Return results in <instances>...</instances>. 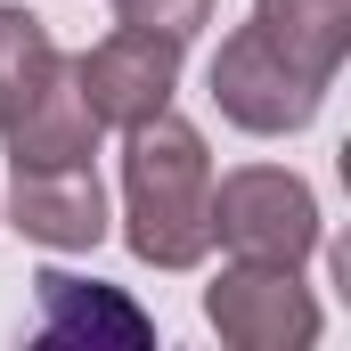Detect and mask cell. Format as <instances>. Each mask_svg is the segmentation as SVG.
<instances>
[{"label":"cell","mask_w":351,"mask_h":351,"mask_svg":"<svg viewBox=\"0 0 351 351\" xmlns=\"http://www.w3.org/2000/svg\"><path fill=\"white\" fill-rule=\"evenodd\" d=\"M123 245L147 269H196L213 254V156L172 106L123 131Z\"/></svg>","instance_id":"obj_1"},{"label":"cell","mask_w":351,"mask_h":351,"mask_svg":"<svg viewBox=\"0 0 351 351\" xmlns=\"http://www.w3.org/2000/svg\"><path fill=\"white\" fill-rule=\"evenodd\" d=\"M213 245L229 262H278L302 269L319 254V196L286 164H237L213 188Z\"/></svg>","instance_id":"obj_2"},{"label":"cell","mask_w":351,"mask_h":351,"mask_svg":"<svg viewBox=\"0 0 351 351\" xmlns=\"http://www.w3.org/2000/svg\"><path fill=\"white\" fill-rule=\"evenodd\" d=\"M213 106L221 123L254 131V139H286V131H311L319 106H327V82L311 66H294L286 49H269L254 25H237L213 58Z\"/></svg>","instance_id":"obj_3"},{"label":"cell","mask_w":351,"mask_h":351,"mask_svg":"<svg viewBox=\"0 0 351 351\" xmlns=\"http://www.w3.org/2000/svg\"><path fill=\"white\" fill-rule=\"evenodd\" d=\"M204 319L229 351H302L319 343V302L278 262H229L204 286Z\"/></svg>","instance_id":"obj_4"},{"label":"cell","mask_w":351,"mask_h":351,"mask_svg":"<svg viewBox=\"0 0 351 351\" xmlns=\"http://www.w3.org/2000/svg\"><path fill=\"white\" fill-rule=\"evenodd\" d=\"M74 82H82L98 131H131L147 114H164L180 90V41L164 33H139V25H114L106 41H90L74 58Z\"/></svg>","instance_id":"obj_5"},{"label":"cell","mask_w":351,"mask_h":351,"mask_svg":"<svg viewBox=\"0 0 351 351\" xmlns=\"http://www.w3.org/2000/svg\"><path fill=\"white\" fill-rule=\"evenodd\" d=\"M8 229L49 245V254H90L106 237V188L90 164H25L8 180Z\"/></svg>","instance_id":"obj_6"},{"label":"cell","mask_w":351,"mask_h":351,"mask_svg":"<svg viewBox=\"0 0 351 351\" xmlns=\"http://www.w3.org/2000/svg\"><path fill=\"white\" fill-rule=\"evenodd\" d=\"M33 294H41V343H156V319L131 302V294H114V286H98V278H74V269H41L33 278Z\"/></svg>","instance_id":"obj_7"},{"label":"cell","mask_w":351,"mask_h":351,"mask_svg":"<svg viewBox=\"0 0 351 351\" xmlns=\"http://www.w3.org/2000/svg\"><path fill=\"white\" fill-rule=\"evenodd\" d=\"M98 114H90L82 82H74V58H66V74L41 90L8 131H0V147H8V172H25V164H90L98 156Z\"/></svg>","instance_id":"obj_8"},{"label":"cell","mask_w":351,"mask_h":351,"mask_svg":"<svg viewBox=\"0 0 351 351\" xmlns=\"http://www.w3.org/2000/svg\"><path fill=\"white\" fill-rule=\"evenodd\" d=\"M245 25L269 49H286L294 66H311L319 82H335L351 58V0H254Z\"/></svg>","instance_id":"obj_9"},{"label":"cell","mask_w":351,"mask_h":351,"mask_svg":"<svg viewBox=\"0 0 351 351\" xmlns=\"http://www.w3.org/2000/svg\"><path fill=\"white\" fill-rule=\"evenodd\" d=\"M66 74V49H58V33L33 16V8H16V0H0V131L41 98V90Z\"/></svg>","instance_id":"obj_10"},{"label":"cell","mask_w":351,"mask_h":351,"mask_svg":"<svg viewBox=\"0 0 351 351\" xmlns=\"http://www.w3.org/2000/svg\"><path fill=\"white\" fill-rule=\"evenodd\" d=\"M114 25H139V33H164V41H196L213 25V0H114Z\"/></svg>","instance_id":"obj_11"}]
</instances>
